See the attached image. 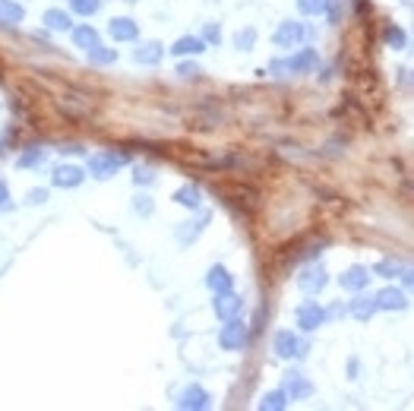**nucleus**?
<instances>
[{"mask_svg": "<svg viewBox=\"0 0 414 411\" xmlns=\"http://www.w3.org/2000/svg\"><path fill=\"white\" fill-rule=\"evenodd\" d=\"M316 64H320V54H316L314 48H301V51L294 54V57L288 60V64H284V66H288L291 73H314V66H316Z\"/></svg>", "mask_w": 414, "mask_h": 411, "instance_id": "obj_11", "label": "nucleus"}, {"mask_svg": "<svg viewBox=\"0 0 414 411\" xmlns=\"http://www.w3.org/2000/svg\"><path fill=\"white\" fill-rule=\"evenodd\" d=\"M168 51L178 54V57H187V54H202V51H206V42H202L200 35H184V38H178V42H174Z\"/></svg>", "mask_w": 414, "mask_h": 411, "instance_id": "obj_17", "label": "nucleus"}, {"mask_svg": "<svg viewBox=\"0 0 414 411\" xmlns=\"http://www.w3.org/2000/svg\"><path fill=\"white\" fill-rule=\"evenodd\" d=\"M405 4H408V0H405Z\"/></svg>", "mask_w": 414, "mask_h": 411, "instance_id": "obj_38", "label": "nucleus"}, {"mask_svg": "<svg viewBox=\"0 0 414 411\" xmlns=\"http://www.w3.org/2000/svg\"><path fill=\"white\" fill-rule=\"evenodd\" d=\"M260 408L263 411H282V408H288V393L284 389H275V393H266L263 395V402H260Z\"/></svg>", "mask_w": 414, "mask_h": 411, "instance_id": "obj_23", "label": "nucleus"}, {"mask_svg": "<svg viewBox=\"0 0 414 411\" xmlns=\"http://www.w3.org/2000/svg\"><path fill=\"white\" fill-rule=\"evenodd\" d=\"M120 165H127V155H124V152H114V149H108V152H95L92 158H89V171H92L98 180L111 178V174L117 171Z\"/></svg>", "mask_w": 414, "mask_h": 411, "instance_id": "obj_1", "label": "nucleus"}, {"mask_svg": "<svg viewBox=\"0 0 414 411\" xmlns=\"http://www.w3.org/2000/svg\"><path fill=\"white\" fill-rule=\"evenodd\" d=\"M206 285L212 288L215 294H222V291H231V288H234V279H231V272L225 266H212L206 275Z\"/></svg>", "mask_w": 414, "mask_h": 411, "instance_id": "obj_14", "label": "nucleus"}, {"mask_svg": "<svg viewBox=\"0 0 414 411\" xmlns=\"http://www.w3.org/2000/svg\"><path fill=\"white\" fill-rule=\"evenodd\" d=\"M304 42V25L301 23H282L275 32V45L278 48H297Z\"/></svg>", "mask_w": 414, "mask_h": 411, "instance_id": "obj_8", "label": "nucleus"}, {"mask_svg": "<svg viewBox=\"0 0 414 411\" xmlns=\"http://www.w3.org/2000/svg\"><path fill=\"white\" fill-rule=\"evenodd\" d=\"M284 393L291 399H307V395H314V386L301 374H284Z\"/></svg>", "mask_w": 414, "mask_h": 411, "instance_id": "obj_15", "label": "nucleus"}, {"mask_svg": "<svg viewBox=\"0 0 414 411\" xmlns=\"http://www.w3.org/2000/svg\"><path fill=\"white\" fill-rule=\"evenodd\" d=\"M25 19V10L16 4V0H0V23L6 25H16Z\"/></svg>", "mask_w": 414, "mask_h": 411, "instance_id": "obj_21", "label": "nucleus"}, {"mask_svg": "<svg viewBox=\"0 0 414 411\" xmlns=\"http://www.w3.org/2000/svg\"><path fill=\"white\" fill-rule=\"evenodd\" d=\"M133 180H137L139 187H142V184H152V180H155V174L149 171V168H137V174H133Z\"/></svg>", "mask_w": 414, "mask_h": 411, "instance_id": "obj_35", "label": "nucleus"}, {"mask_svg": "<svg viewBox=\"0 0 414 411\" xmlns=\"http://www.w3.org/2000/svg\"><path fill=\"white\" fill-rule=\"evenodd\" d=\"M54 187H64V190H73V187H79L86 180V174H83V168H76V165H60L57 171H54Z\"/></svg>", "mask_w": 414, "mask_h": 411, "instance_id": "obj_9", "label": "nucleus"}, {"mask_svg": "<svg viewBox=\"0 0 414 411\" xmlns=\"http://www.w3.org/2000/svg\"><path fill=\"white\" fill-rule=\"evenodd\" d=\"M45 25L47 29H54V32H67V29H73V19H70V13L67 10L51 6V10H45Z\"/></svg>", "mask_w": 414, "mask_h": 411, "instance_id": "obj_19", "label": "nucleus"}, {"mask_svg": "<svg viewBox=\"0 0 414 411\" xmlns=\"http://www.w3.org/2000/svg\"><path fill=\"white\" fill-rule=\"evenodd\" d=\"M161 57H165V48H161L159 42H146L133 51V60H137V64H146V66H155Z\"/></svg>", "mask_w": 414, "mask_h": 411, "instance_id": "obj_16", "label": "nucleus"}, {"mask_svg": "<svg viewBox=\"0 0 414 411\" xmlns=\"http://www.w3.org/2000/svg\"><path fill=\"white\" fill-rule=\"evenodd\" d=\"M38 161H45V152L42 149H32V152H25L23 158H19V168H32V165H38Z\"/></svg>", "mask_w": 414, "mask_h": 411, "instance_id": "obj_32", "label": "nucleus"}, {"mask_svg": "<svg viewBox=\"0 0 414 411\" xmlns=\"http://www.w3.org/2000/svg\"><path fill=\"white\" fill-rule=\"evenodd\" d=\"M253 45H256V29H241L234 35V48L237 51H253Z\"/></svg>", "mask_w": 414, "mask_h": 411, "instance_id": "obj_28", "label": "nucleus"}, {"mask_svg": "<svg viewBox=\"0 0 414 411\" xmlns=\"http://www.w3.org/2000/svg\"><path fill=\"white\" fill-rule=\"evenodd\" d=\"M275 354L278 358H294V354H301V339H297L291 329H282V332L275 335Z\"/></svg>", "mask_w": 414, "mask_h": 411, "instance_id": "obj_12", "label": "nucleus"}, {"mask_svg": "<svg viewBox=\"0 0 414 411\" xmlns=\"http://www.w3.org/2000/svg\"><path fill=\"white\" fill-rule=\"evenodd\" d=\"M174 203H180V206H187V209H200V190L196 187H180L178 193H174Z\"/></svg>", "mask_w": 414, "mask_h": 411, "instance_id": "obj_24", "label": "nucleus"}, {"mask_svg": "<svg viewBox=\"0 0 414 411\" xmlns=\"http://www.w3.org/2000/svg\"><path fill=\"white\" fill-rule=\"evenodd\" d=\"M137 212H142V215H152L155 212V203H152V197H149V193H142V197H137Z\"/></svg>", "mask_w": 414, "mask_h": 411, "instance_id": "obj_33", "label": "nucleus"}, {"mask_svg": "<svg viewBox=\"0 0 414 411\" xmlns=\"http://www.w3.org/2000/svg\"><path fill=\"white\" fill-rule=\"evenodd\" d=\"M6 199H10V187L0 180V206H6Z\"/></svg>", "mask_w": 414, "mask_h": 411, "instance_id": "obj_37", "label": "nucleus"}, {"mask_svg": "<svg viewBox=\"0 0 414 411\" xmlns=\"http://www.w3.org/2000/svg\"><path fill=\"white\" fill-rule=\"evenodd\" d=\"M108 32H111L114 42H137L139 35V25L133 23V19L120 16V19H111V25H108Z\"/></svg>", "mask_w": 414, "mask_h": 411, "instance_id": "obj_10", "label": "nucleus"}, {"mask_svg": "<svg viewBox=\"0 0 414 411\" xmlns=\"http://www.w3.org/2000/svg\"><path fill=\"white\" fill-rule=\"evenodd\" d=\"M326 285H329V272H326L320 262L307 266L301 275H297V288H301L304 294H320Z\"/></svg>", "mask_w": 414, "mask_h": 411, "instance_id": "obj_3", "label": "nucleus"}, {"mask_svg": "<svg viewBox=\"0 0 414 411\" xmlns=\"http://www.w3.org/2000/svg\"><path fill=\"white\" fill-rule=\"evenodd\" d=\"M178 73H180L184 79H196L202 70H200V64H196V60H184V64L178 66Z\"/></svg>", "mask_w": 414, "mask_h": 411, "instance_id": "obj_31", "label": "nucleus"}, {"mask_svg": "<svg viewBox=\"0 0 414 411\" xmlns=\"http://www.w3.org/2000/svg\"><path fill=\"white\" fill-rule=\"evenodd\" d=\"M219 345L225 348V352H237V348L247 345V326H243L237 316L225 320V326H222V332H219Z\"/></svg>", "mask_w": 414, "mask_h": 411, "instance_id": "obj_2", "label": "nucleus"}, {"mask_svg": "<svg viewBox=\"0 0 414 411\" xmlns=\"http://www.w3.org/2000/svg\"><path fill=\"white\" fill-rule=\"evenodd\" d=\"M323 10L329 16V23H338L342 19V0H323Z\"/></svg>", "mask_w": 414, "mask_h": 411, "instance_id": "obj_29", "label": "nucleus"}, {"mask_svg": "<svg viewBox=\"0 0 414 411\" xmlns=\"http://www.w3.org/2000/svg\"><path fill=\"white\" fill-rule=\"evenodd\" d=\"M70 10L79 16H95L101 10V0H70Z\"/></svg>", "mask_w": 414, "mask_h": 411, "instance_id": "obj_26", "label": "nucleus"}, {"mask_svg": "<svg viewBox=\"0 0 414 411\" xmlns=\"http://www.w3.org/2000/svg\"><path fill=\"white\" fill-rule=\"evenodd\" d=\"M73 45L83 51L95 48V45H98V29H95V25H76V29H73Z\"/></svg>", "mask_w": 414, "mask_h": 411, "instance_id": "obj_20", "label": "nucleus"}, {"mask_svg": "<svg viewBox=\"0 0 414 411\" xmlns=\"http://www.w3.org/2000/svg\"><path fill=\"white\" fill-rule=\"evenodd\" d=\"M297 10L304 16H316V13H323V0H297Z\"/></svg>", "mask_w": 414, "mask_h": 411, "instance_id": "obj_30", "label": "nucleus"}, {"mask_svg": "<svg viewBox=\"0 0 414 411\" xmlns=\"http://www.w3.org/2000/svg\"><path fill=\"white\" fill-rule=\"evenodd\" d=\"M338 285H342L345 291H364V288L370 285V269H364V266L345 269V272L338 275Z\"/></svg>", "mask_w": 414, "mask_h": 411, "instance_id": "obj_5", "label": "nucleus"}, {"mask_svg": "<svg viewBox=\"0 0 414 411\" xmlns=\"http://www.w3.org/2000/svg\"><path fill=\"white\" fill-rule=\"evenodd\" d=\"M212 307H215V316H219V320H231V316H237V313H241L243 301L237 298L234 291H222V294H215Z\"/></svg>", "mask_w": 414, "mask_h": 411, "instance_id": "obj_6", "label": "nucleus"}, {"mask_svg": "<svg viewBox=\"0 0 414 411\" xmlns=\"http://www.w3.org/2000/svg\"><path fill=\"white\" fill-rule=\"evenodd\" d=\"M323 323H326V310L316 304V301H304V304L297 307V326H301L304 332H314Z\"/></svg>", "mask_w": 414, "mask_h": 411, "instance_id": "obj_4", "label": "nucleus"}, {"mask_svg": "<svg viewBox=\"0 0 414 411\" xmlns=\"http://www.w3.org/2000/svg\"><path fill=\"white\" fill-rule=\"evenodd\" d=\"M89 60L95 66H111L114 60H117V48H105V45H95V48H89Z\"/></svg>", "mask_w": 414, "mask_h": 411, "instance_id": "obj_22", "label": "nucleus"}, {"mask_svg": "<svg viewBox=\"0 0 414 411\" xmlns=\"http://www.w3.org/2000/svg\"><path fill=\"white\" fill-rule=\"evenodd\" d=\"M373 301H376V310H402L408 304L405 291H398V288H383L379 294H373Z\"/></svg>", "mask_w": 414, "mask_h": 411, "instance_id": "obj_13", "label": "nucleus"}, {"mask_svg": "<svg viewBox=\"0 0 414 411\" xmlns=\"http://www.w3.org/2000/svg\"><path fill=\"white\" fill-rule=\"evenodd\" d=\"M209 405H212V395H209L202 386L184 389V393H180V399H178V408H184V411H190V408L202 411V408H209Z\"/></svg>", "mask_w": 414, "mask_h": 411, "instance_id": "obj_7", "label": "nucleus"}, {"mask_svg": "<svg viewBox=\"0 0 414 411\" xmlns=\"http://www.w3.org/2000/svg\"><path fill=\"white\" fill-rule=\"evenodd\" d=\"M202 42H222V29H219V25H215V23H209L206 25V32H202Z\"/></svg>", "mask_w": 414, "mask_h": 411, "instance_id": "obj_34", "label": "nucleus"}, {"mask_svg": "<svg viewBox=\"0 0 414 411\" xmlns=\"http://www.w3.org/2000/svg\"><path fill=\"white\" fill-rule=\"evenodd\" d=\"M373 272L383 275V279H396V275H405L408 269H405L402 262H396V260H383V262H376V266H373Z\"/></svg>", "mask_w": 414, "mask_h": 411, "instance_id": "obj_25", "label": "nucleus"}, {"mask_svg": "<svg viewBox=\"0 0 414 411\" xmlns=\"http://www.w3.org/2000/svg\"><path fill=\"white\" fill-rule=\"evenodd\" d=\"M348 313L355 316V320H361V323H367L373 313H376V301L367 298V294H357L355 301L348 304Z\"/></svg>", "mask_w": 414, "mask_h": 411, "instance_id": "obj_18", "label": "nucleus"}, {"mask_svg": "<svg viewBox=\"0 0 414 411\" xmlns=\"http://www.w3.org/2000/svg\"><path fill=\"white\" fill-rule=\"evenodd\" d=\"M386 42H389L396 51L408 48V35H405V32L398 29V25H386Z\"/></svg>", "mask_w": 414, "mask_h": 411, "instance_id": "obj_27", "label": "nucleus"}, {"mask_svg": "<svg viewBox=\"0 0 414 411\" xmlns=\"http://www.w3.org/2000/svg\"><path fill=\"white\" fill-rule=\"evenodd\" d=\"M45 199H47V190H29V203H32V206L45 203Z\"/></svg>", "mask_w": 414, "mask_h": 411, "instance_id": "obj_36", "label": "nucleus"}]
</instances>
